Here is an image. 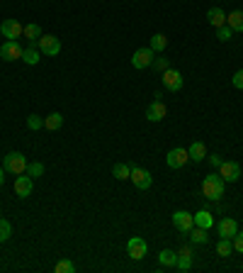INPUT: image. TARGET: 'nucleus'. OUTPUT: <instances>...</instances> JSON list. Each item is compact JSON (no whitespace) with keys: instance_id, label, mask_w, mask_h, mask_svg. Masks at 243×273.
Here are the masks:
<instances>
[{"instance_id":"obj_36","label":"nucleus","mask_w":243,"mask_h":273,"mask_svg":"<svg viewBox=\"0 0 243 273\" xmlns=\"http://www.w3.org/2000/svg\"><path fill=\"white\" fill-rule=\"evenodd\" d=\"M231 242H234V249H236V251H238V254H243V234H241V232H238V234H236Z\"/></svg>"},{"instance_id":"obj_5","label":"nucleus","mask_w":243,"mask_h":273,"mask_svg":"<svg viewBox=\"0 0 243 273\" xmlns=\"http://www.w3.org/2000/svg\"><path fill=\"white\" fill-rule=\"evenodd\" d=\"M22 44H19L17 39H5V44H0V57L5 59V61H17L22 59Z\"/></svg>"},{"instance_id":"obj_21","label":"nucleus","mask_w":243,"mask_h":273,"mask_svg":"<svg viewBox=\"0 0 243 273\" xmlns=\"http://www.w3.org/2000/svg\"><path fill=\"white\" fill-rule=\"evenodd\" d=\"M61 124H64V115L61 113H51L44 117V130H49V132H56Z\"/></svg>"},{"instance_id":"obj_6","label":"nucleus","mask_w":243,"mask_h":273,"mask_svg":"<svg viewBox=\"0 0 243 273\" xmlns=\"http://www.w3.org/2000/svg\"><path fill=\"white\" fill-rule=\"evenodd\" d=\"M160 78H163V85H166V90H170V93H178L180 88H183V74L180 71H175V68H168V71H163L160 74Z\"/></svg>"},{"instance_id":"obj_20","label":"nucleus","mask_w":243,"mask_h":273,"mask_svg":"<svg viewBox=\"0 0 243 273\" xmlns=\"http://www.w3.org/2000/svg\"><path fill=\"white\" fill-rule=\"evenodd\" d=\"M226 25L234 32H243V10H234L231 15H226Z\"/></svg>"},{"instance_id":"obj_3","label":"nucleus","mask_w":243,"mask_h":273,"mask_svg":"<svg viewBox=\"0 0 243 273\" xmlns=\"http://www.w3.org/2000/svg\"><path fill=\"white\" fill-rule=\"evenodd\" d=\"M37 49L47 57H58L61 54V39L54 37V34H42L37 39Z\"/></svg>"},{"instance_id":"obj_2","label":"nucleus","mask_w":243,"mask_h":273,"mask_svg":"<svg viewBox=\"0 0 243 273\" xmlns=\"http://www.w3.org/2000/svg\"><path fill=\"white\" fill-rule=\"evenodd\" d=\"M27 163H29V161L25 159V154H19V151H10L8 156H5V163H3V169L8 171V173H15V176H19V173H25V171H27Z\"/></svg>"},{"instance_id":"obj_32","label":"nucleus","mask_w":243,"mask_h":273,"mask_svg":"<svg viewBox=\"0 0 243 273\" xmlns=\"http://www.w3.org/2000/svg\"><path fill=\"white\" fill-rule=\"evenodd\" d=\"M151 68H156L158 74H163V71H168L170 68V64H168V59L166 57H156L153 59V64H151Z\"/></svg>"},{"instance_id":"obj_11","label":"nucleus","mask_w":243,"mask_h":273,"mask_svg":"<svg viewBox=\"0 0 243 273\" xmlns=\"http://www.w3.org/2000/svg\"><path fill=\"white\" fill-rule=\"evenodd\" d=\"M22 32H25V25H19L17 20H3L0 25V34L5 39H19Z\"/></svg>"},{"instance_id":"obj_35","label":"nucleus","mask_w":243,"mask_h":273,"mask_svg":"<svg viewBox=\"0 0 243 273\" xmlns=\"http://www.w3.org/2000/svg\"><path fill=\"white\" fill-rule=\"evenodd\" d=\"M231 83H234L236 90H243V68H238L234 74V78H231Z\"/></svg>"},{"instance_id":"obj_14","label":"nucleus","mask_w":243,"mask_h":273,"mask_svg":"<svg viewBox=\"0 0 243 273\" xmlns=\"http://www.w3.org/2000/svg\"><path fill=\"white\" fill-rule=\"evenodd\" d=\"M238 234V225H236L234 217H224V220H219V236H224V239H234Z\"/></svg>"},{"instance_id":"obj_37","label":"nucleus","mask_w":243,"mask_h":273,"mask_svg":"<svg viewBox=\"0 0 243 273\" xmlns=\"http://www.w3.org/2000/svg\"><path fill=\"white\" fill-rule=\"evenodd\" d=\"M207 159H209V163H212L214 169H219V166H221V161H224L219 154H212V156H207Z\"/></svg>"},{"instance_id":"obj_25","label":"nucleus","mask_w":243,"mask_h":273,"mask_svg":"<svg viewBox=\"0 0 243 273\" xmlns=\"http://www.w3.org/2000/svg\"><path fill=\"white\" fill-rule=\"evenodd\" d=\"M166 47H168V37H166V34H153V37H151V49H153L156 54H160Z\"/></svg>"},{"instance_id":"obj_33","label":"nucleus","mask_w":243,"mask_h":273,"mask_svg":"<svg viewBox=\"0 0 243 273\" xmlns=\"http://www.w3.org/2000/svg\"><path fill=\"white\" fill-rule=\"evenodd\" d=\"M27 127H29V130H34V132L42 130V127H44V117H39V115H29V117H27Z\"/></svg>"},{"instance_id":"obj_4","label":"nucleus","mask_w":243,"mask_h":273,"mask_svg":"<svg viewBox=\"0 0 243 273\" xmlns=\"http://www.w3.org/2000/svg\"><path fill=\"white\" fill-rule=\"evenodd\" d=\"M153 59H156V51L151 47H141L136 49L134 54H131V66L134 68H151V64H153Z\"/></svg>"},{"instance_id":"obj_19","label":"nucleus","mask_w":243,"mask_h":273,"mask_svg":"<svg viewBox=\"0 0 243 273\" xmlns=\"http://www.w3.org/2000/svg\"><path fill=\"white\" fill-rule=\"evenodd\" d=\"M207 20H209V25H212V27H221V25H226V12L221 8H209Z\"/></svg>"},{"instance_id":"obj_23","label":"nucleus","mask_w":243,"mask_h":273,"mask_svg":"<svg viewBox=\"0 0 243 273\" xmlns=\"http://www.w3.org/2000/svg\"><path fill=\"white\" fill-rule=\"evenodd\" d=\"M112 176H114L117 180H127V178L131 176V166H129V163H124V161H119V163H114Z\"/></svg>"},{"instance_id":"obj_18","label":"nucleus","mask_w":243,"mask_h":273,"mask_svg":"<svg viewBox=\"0 0 243 273\" xmlns=\"http://www.w3.org/2000/svg\"><path fill=\"white\" fill-rule=\"evenodd\" d=\"M195 225L202 227V229H212L214 227V217H212V212L209 210H199V212H195Z\"/></svg>"},{"instance_id":"obj_22","label":"nucleus","mask_w":243,"mask_h":273,"mask_svg":"<svg viewBox=\"0 0 243 273\" xmlns=\"http://www.w3.org/2000/svg\"><path fill=\"white\" fill-rule=\"evenodd\" d=\"M187 234H190V242H192V244H207V242H209V234H207V229H202V227H197V225L192 227Z\"/></svg>"},{"instance_id":"obj_28","label":"nucleus","mask_w":243,"mask_h":273,"mask_svg":"<svg viewBox=\"0 0 243 273\" xmlns=\"http://www.w3.org/2000/svg\"><path fill=\"white\" fill-rule=\"evenodd\" d=\"M27 176H32V178H39V176H44V163H39V161H32V163H27V171H25Z\"/></svg>"},{"instance_id":"obj_12","label":"nucleus","mask_w":243,"mask_h":273,"mask_svg":"<svg viewBox=\"0 0 243 273\" xmlns=\"http://www.w3.org/2000/svg\"><path fill=\"white\" fill-rule=\"evenodd\" d=\"M129 178L139 190L151 188V183H153V178H151L149 171H146V169H136V166H131V176H129Z\"/></svg>"},{"instance_id":"obj_13","label":"nucleus","mask_w":243,"mask_h":273,"mask_svg":"<svg viewBox=\"0 0 243 273\" xmlns=\"http://www.w3.org/2000/svg\"><path fill=\"white\" fill-rule=\"evenodd\" d=\"M32 188H34L32 176L19 173L17 178H15V195H17V198H29V195H32Z\"/></svg>"},{"instance_id":"obj_8","label":"nucleus","mask_w":243,"mask_h":273,"mask_svg":"<svg viewBox=\"0 0 243 273\" xmlns=\"http://www.w3.org/2000/svg\"><path fill=\"white\" fill-rule=\"evenodd\" d=\"M173 225H175V229L180 234H187L195 227V217L190 212H185V210H178V212H173Z\"/></svg>"},{"instance_id":"obj_7","label":"nucleus","mask_w":243,"mask_h":273,"mask_svg":"<svg viewBox=\"0 0 243 273\" xmlns=\"http://www.w3.org/2000/svg\"><path fill=\"white\" fill-rule=\"evenodd\" d=\"M187 161H190V154H187V149H183V147H175V149H170L168 154H166V163H168L170 169H183Z\"/></svg>"},{"instance_id":"obj_1","label":"nucleus","mask_w":243,"mask_h":273,"mask_svg":"<svg viewBox=\"0 0 243 273\" xmlns=\"http://www.w3.org/2000/svg\"><path fill=\"white\" fill-rule=\"evenodd\" d=\"M224 186H226V180L221 178L219 173H209V176H205V180H202V195H205L207 200L219 203L221 195H224Z\"/></svg>"},{"instance_id":"obj_17","label":"nucleus","mask_w":243,"mask_h":273,"mask_svg":"<svg viewBox=\"0 0 243 273\" xmlns=\"http://www.w3.org/2000/svg\"><path fill=\"white\" fill-rule=\"evenodd\" d=\"M187 154H190V161H205L207 159V147L202 141H192L190 147H187Z\"/></svg>"},{"instance_id":"obj_26","label":"nucleus","mask_w":243,"mask_h":273,"mask_svg":"<svg viewBox=\"0 0 243 273\" xmlns=\"http://www.w3.org/2000/svg\"><path fill=\"white\" fill-rule=\"evenodd\" d=\"M22 34H25V37L32 42V39H39L42 34H44V32H42V27H39L37 22H29V25H25V32H22Z\"/></svg>"},{"instance_id":"obj_15","label":"nucleus","mask_w":243,"mask_h":273,"mask_svg":"<svg viewBox=\"0 0 243 273\" xmlns=\"http://www.w3.org/2000/svg\"><path fill=\"white\" fill-rule=\"evenodd\" d=\"M166 105L160 103V100H153V103L146 107V120H151V122H160L163 117H166Z\"/></svg>"},{"instance_id":"obj_38","label":"nucleus","mask_w":243,"mask_h":273,"mask_svg":"<svg viewBox=\"0 0 243 273\" xmlns=\"http://www.w3.org/2000/svg\"><path fill=\"white\" fill-rule=\"evenodd\" d=\"M178 254H180V256H192V249H190V246H183Z\"/></svg>"},{"instance_id":"obj_31","label":"nucleus","mask_w":243,"mask_h":273,"mask_svg":"<svg viewBox=\"0 0 243 273\" xmlns=\"http://www.w3.org/2000/svg\"><path fill=\"white\" fill-rule=\"evenodd\" d=\"M56 273H75V264L68 259H61L56 264Z\"/></svg>"},{"instance_id":"obj_39","label":"nucleus","mask_w":243,"mask_h":273,"mask_svg":"<svg viewBox=\"0 0 243 273\" xmlns=\"http://www.w3.org/2000/svg\"><path fill=\"white\" fill-rule=\"evenodd\" d=\"M3 183H5V169L0 166V188H3Z\"/></svg>"},{"instance_id":"obj_9","label":"nucleus","mask_w":243,"mask_h":273,"mask_svg":"<svg viewBox=\"0 0 243 273\" xmlns=\"http://www.w3.org/2000/svg\"><path fill=\"white\" fill-rule=\"evenodd\" d=\"M219 176H221L226 183H236V180L241 178V166H238L236 161H221V166H219Z\"/></svg>"},{"instance_id":"obj_29","label":"nucleus","mask_w":243,"mask_h":273,"mask_svg":"<svg viewBox=\"0 0 243 273\" xmlns=\"http://www.w3.org/2000/svg\"><path fill=\"white\" fill-rule=\"evenodd\" d=\"M231 37H234V29L229 27V25H221V27H216V39H219V42H229Z\"/></svg>"},{"instance_id":"obj_24","label":"nucleus","mask_w":243,"mask_h":273,"mask_svg":"<svg viewBox=\"0 0 243 273\" xmlns=\"http://www.w3.org/2000/svg\"><path fill=\"white\" fill-rule=\"evenodd\" d=\"M158 264L160 266H175V264H178V251L163 249V251L158 254Z\"/></svg>"},{"instance_id":"obj_10","label":"nucleus","mask_w":243,"mask_h":273,"mask_svg":"<svg viewBox=\"0 0 243 273\" xmlns=\"http://www.w3.org/2000/svg\"><path fill=\"white\" fill-rule=\"evenodd\" d=\"M146 251H149V246H146V242H144L141 236H131L129 242H127V254H129L134 261H141V259L146 256Z\"/></svg>"},{"instance_id":"obj_16","label":"nucleus","mask_w":243,"mask_h":273,"mask_svg":"<svg viewBox=\"0 0 243 273\" xmlns=\"http://www.w3.org/2000/svg\"><path fill=\"white\" fill-rule=\"evenodd\" d=\"M39 59H42V51L37 49V39H32V42H29V47L22 51V61L29 64V66H37Z\"/></svg>"},{"instance_id":"obj_27","label":"nucleus","mask_w":243,"mask_h":273,"mask_svg":"<svg viewBox=\"0 0 243 273\" xmlns=\"http://www.w3.org/2000/svg\"><path fill=\"white\" fill-rule=\"evenodd\" d=\"M231 251H234V242L231 239H219V244H216V254L219 256H231Z\"/></svg>"},{"instance_id":"obj_30","label":"nucleus","mask_w":243,"mask_h":273,"mask_svg":"<svg viewBox=\"0 0 243 273\" xmlns=\"http://www.w3.org/2000/svg\"><path fill=\"white\" fill-rule=\"evenodd\" d=\"M10 234H12V227H10V222L5 220V217H0V242H8Z\"/></svg>"},{"instance_id":"obj_34","label":"nucleus","mask_w":243,"mask_h":273,"mask_svg":"<svg viewBox=\"0 0 243 273\" xmlns=\"http://www.w3.org/2000/svg\"><path fill=\"white\" fill-rule=\"evenodd\" d=\"M175 268H180V271H190V268H192V256H180L178 254V264H175Z\"/></svg>"}]
</instances>
